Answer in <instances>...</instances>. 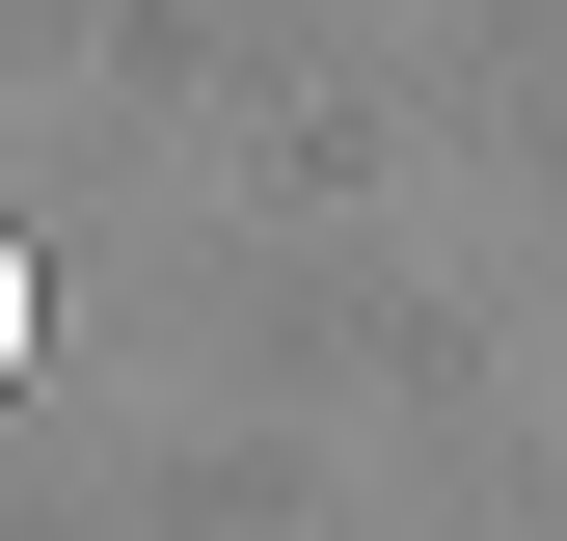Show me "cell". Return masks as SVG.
<instances>
[{
    "label": "cell",
    "mask_w": 567,
    "mask_h": 541,
    "mask_svg": "<svg viewBox=\"0 0 567 541\" xmlns=\"http://www.w3.org/2000/svg\"><path fill=\"white\" fill-rule=\"evenodd\" d=\"M0 379H28V244H0Z\"/></svg>",
    "instance_id": "cell-1"
}]
</instances>
